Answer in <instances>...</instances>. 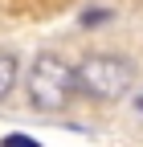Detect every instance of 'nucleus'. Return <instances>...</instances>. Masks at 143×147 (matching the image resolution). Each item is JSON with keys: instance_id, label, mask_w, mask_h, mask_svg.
I'll use <instances>...</instances> for the list:
<instances>
[{"instance_id": "4", "label": "nucleus", "mask_w": 143, "mask_h": 147, "mask_svg": "<svg viewBox=\"0 0 143 147\" xmlns=\"http://www.w3.org/2000/svg\"><path fill=\"white\" fill-rule=\"evenodd\" d=\"M4 147H41V143H33V139H25V135H8Z\"/></svg>"}, {"instance_id": "3", "label": "nucleus", "mask_w": 143, "mask_h": 147, "mask_svg": "<svg viewBox=\"0 0 143 147\" xmlns=\"http://www.w3.org/2000/svg\"><path fill=\"white\" fill-rule=\"evenodd\" d=\"M16 78H21V61H16V53H0V102L16 90Z\"/></svg>"}, {"instance_id": "1", "label": "nucleus", "mask_w": 143, "mask_h": 147, "mask_svg": "<svg viewBox=\"0 0 143 147\" xmlns=\"http://www.w3.org/2000/svg\"><path fill=\"white\" fill-rule=\"evenodd\" d=\"M25 94H29L33 110H45V115L65 110L78 94V65H69L53 49L37 53L33 65H29V78H25Z\"/></svg>"}, {"instance_id": "2", "label": "nucleus", "mask_w": 143, "mask_h": 147, "mask_svg": "<svg viewBox=\"0 0 143 147\" xmlns=\"http://www.w3.org/2000/svg\"><path fill=\"white\" fill-rule=\"evenodd\" d=\"M135 86V65L123 53H90L78 61V94L90 102H119Z\"/></svg>"}, {"instance_id": "5", "label": "nucleus", "mask_w": 143, "mask_h": 147, "mask_svg": "<svg viewBox=\"0 0 143 147\" xmlns=\"http://www.w3.org/2000/svg\"><path fill=\"white\" fill-rule=\"evenodd\" d=\"M135 106H139V110H143V98H135Z\"/></svg>"}]
</instances>
